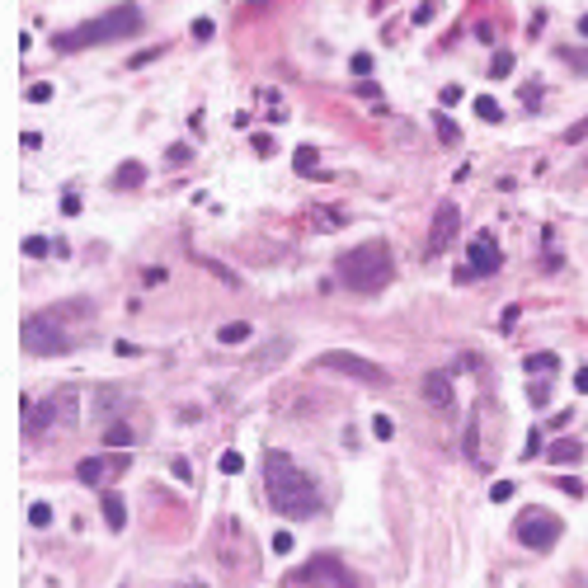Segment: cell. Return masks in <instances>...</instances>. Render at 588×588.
<instances>
[{
	"mask_svg": "<svg viewBox=\"0 0 588 588\" xmlns=\"http://www.w3.org/2000/svg\"><path fill=\"white\" fill-rule=\"evenodd\" d=\"M588 136V118L584 123H574V128H569V132H565V141H569V146H579V141H584Z\"/></svg>",
	"mask_w": 588,
	"mask_h": 588,
	"instance_id": "d6a6232c",
	"label": "cell"
},
{
	"mask_svg": "<svg viewBox=\"0 0 588 588\" xmlns=\"http://www.w3.org/2000/svg\"><path fill=\"white\" fill-rule=\"evenodd\" d=\"M556 485H560L569 499H584V480H579V476H565V480H556Z\"/></svg>",
	"mask_w": 588,
	"mask_h": 588,
	"instance_id": "83f0119b",
	"label": "cell"
},
{
	"mask_svg": "<svg viewBox=\"0 0 588 588\" xmlns=\"http://www.w3.org/2000/svg\"><path fill=\"white\" fill-rule=\"evenodd\" d=\"M273 551L287 556V551H292V532H273Z\"/></svg>",
	"mask_w": 588,
	"mask_h": 588,
	"instance_id": "e575fe53",
	"label": "cell"
},
{
	"mask_svg": "<svg viewBox=\"0 0 588 588\" xmlns=\"http://www.w3.org/2000/svg\"><path fill=\"white\" fill-rule=\"evenodd\" d=\"M245 339H250V325H245V321H226L221 330H216V344H226V348L245 344Z\"/></svg>",
	"mask_w": 588,
	"mask_h": 588,
	"instance_id": "5bb4252c",
	"label": "cell"
},
{
	"mask_svg": "<svg viewBox=\"0 0 588 588\" xmlns=\"http://www.w3.org/2000/svg\"><path fill=\"white\" fill-rule=\"evenodd\" d=\"M560 57L579 71V76H588V52H584V48H579V52H574V48H560Z\"/></svg>",
	"mask_w": 588,
	"mask_h": 588,
	"instance_id": "cb8c5ba5",
	"label": "cell"
},
{
	"mask_svg": "<svg viewBox=\"0 0 588 588\" xmlns=\"http://www.w3.org/2000/svg\"><path fill=\"white\" fill-rule=\"evenodd\" d=\"M287 348H292V344H287V339H278V344H268L264 353H259V358H254V363H250V367H264V363H278V358H283V353H287Z\"/></svg>",
	"mask_w": 588,
	"mask_h": 588,
	"instance_id": "ffe728a7",
	"label": "cell"
},
{
	"mask_svg": "<svg viewBox=\"0 0 588 588\" xmlns=\"http://www.w3.org/2000/svg\"><path fill=\"white\" fill-rule=\"evenodd\" d=\"M508 71H513V52H494V61H489V71H485V76H494V81H504Z\"/></svg>",
	"mask_w": 588,
	"mask_h": 588,
	"instance_id": "44dd1931",
	"label": "cell"
},
{
	"mask_svg": "<svg viewBox=\"0 0 588 588\" xmlns=\"http://www.w3.org/2000/svg\"><path fill=\"white\" fill-rule=\"evenodd\" d=\"M541 443H546V433H541V428H532V433H527V447H523V456L532 461V456L541 452Z\"/></svg>",
	"mask_w": 588,
	"mask_h": 588,
	"instance_id": "f1b7e54d",
	"label": "cell"
},
{
	"mask_svg": "<svg viewBox=\"0 0 588 588\" xmlns=\"http://www.w3.org/2000/svg\"><path fill=\"white\" fill-rule=\"evenodd\" d=\"M28 523H33V527H48V523H52V508H48V504H33V508H28Z\"/></svg>",
	"mask_w": 588,
	"mask_h": 588,
	"instance_id": "4316f807",
	"label": "cell"
},
{
	"mask_svg": "<svg viewBox=\"0 0 588 588\" xmlns=\"http://www.w3.org/2000/svg\"><path fill=\"white\" fill-rule=\"evenodd\" d=\"M433 128H438V136H443L447 146H456V141H461V128H456L447 113H433Z\"/></svg>",
	"mask_w": 588,
	"mask_h": 588,
	"instance_id": "2e32d148",
	"label": "cell"
},
{
	"mask_svg": "<svg viewBox=\"0 0 588 588\" xmlns=\"http://www.w3.org/2000/svg\"><path fill=\"white\" fill-rule=\"evenodd\" d=\"M128 461H132L128 452H118V456H85L81 466H76V476H81V485H99L104 476H113V471H128Z\"/></svg>",
	"mask_w": 588,
	"mask_h": 588,
	"instance_id": "30bf717a",
	"label": "cell"
},
{
	"mask_svg": "<svg viewBox=\"0 0 588 588\" xmlns=\"http://www.w3.org/2000/svg\"><path fill=\"white\" fill-rule=\"evenodd\" d=\"M250 146H254V151H259V156H273V146H278V141H273V136H254V141H250Z\"/></svg>",
	"mask_w": 588,
	"mask_h": 588,
	"instance_id": "d590c367",
	"label": "cell"
},
{
	"mask_svg": "<svg viewBox=\"0 0 588 588\" xmlns=\"http://www.w3.org/2000/svg\"><path fill=\"white\" fill-rule=\"evenodd\" d=\"M99 508H104V523L113 527V532H123V523H128V508H123V499L118 494H104L99 499Z\"/></svg>",
	"mask_w": 588,
	"mask_h": 588,
	"instance_id": "4fadbf2b",
	"label": "cell"
},
{
	"mask_svg": "<svg viewBox=\"0 0 588 588\" xmlns=\"http://www.w3.org/2000/svg\"><path fill=\"white\" fill-rule=\"evenodd\" d=\"M193 38L207 43V38H212V19H193Z\"/></svg>",
	"mask_w": 588,
	"mask_h": 588,
	"instance_id": "836d02e7",
	"label": "cell"
},
{
	"mask_svg": "<svg viewBox=\"0 0 588 588\" xmlns=\"http://www.w3.org/2000/svg\"><path fill=\"white\" fill-rule=\"evenodd\" d=\"M353 71H358V76H367V71H372V57L358 52V57H353Z\"/></svg>",
	"mask_w": 588,
	"mask_h": 588,
	"instance_id": "f35d334b",
	"label": "cell"
},
{
	"mask_svg": "<svg viewBox=\"0 0 588 588\" xmlns=\"http://www.w3.org/2000/svg\"><path fill=\"white\" fill-rule=\"evenodd\" d=\"M551 401V381H532V405H546Z\"/></svg>",
	"mask_w": 588,
	"mask_h": 588,
	"instance_id": "1f68e13d",
	"label": "cell"
},
{
	"mask_svg": "<svg viewBox=\"0 0 588 588\" xmlns=\"http://www.w3.org/2000/svg\"><path fill=\"white\" fill-rule=\"evenodd\" d=\"M113 179H118V188H136L141 179H146V165H141V161H123Z\"/></svg>",
	"mask_w": 588,
	"mask_h": 588,
	"instance_id": "9a60e30c",
	"label": "cell"
},
{
	"mask_svg": "<svg viewBox=\"0 0 588 588\" xmlns=\"http://www.w3.org/2000/svg\"><path fill=\"white\" fill-rule=\"evenodd\" d=\"M556 363H560L556 353H532V358H527V372H551Z\"/></svg>",
	"mask_w": 588,
	"mask_h": 588,
	"instance_id": "603a6c76",
	"label": "cell"
},
{
	"mask_svg": "<svg viewBox=\"0 0 588 588\" xmlns=\"http://www.w3.org/2000/svg\"><path fill=\"white\" fill-rule=\"evenodd\" d=\"M574 386H579V391L588 396V367H579V372H574Z\"/></svg>",
	"mask_w": 588,
	"mask_h": 588,
	"instance_id": "ab89813d",
	"label": "cell"
},
{
	"mask_svg": "<svg viewBox=\"0 0 588 588\" xmlns=\"http://www.w3.org/2000/svg\"><path fill=\"white\" fill-rule=\"evenodd\" d=\"M456 231H461V207L456 203H438V212L428 221V236H424V259H438L456 241Z\"/></svg>",
	"mask_w": 588,
	"mask_h": 588,
	"instance_id": "52a82bcc",
	"label": "cell"
},
{
	"mask_svg": "<svg viewBox=\"0 0 588 588\" xmlns=\"http://www.w3.org/2000/svg\"><path fill=\"white\" fill-rule=\"evenodd\" d=\"M141 28V10L136 5H113L108 14L81 24L76 33H61L57 38V52H81V48H99V43H113V38H128Z\"/></svg>",
	"mask_w": 588,
	"mask_h": 588,
	"instance_id": "3957f363",
	"label": "cell"
},
{
	"mask_svg": "<svg viewBox=\"0 0 588 588\" xmlns=\"http://www.w3.org/2000/svg\"><path fill=\"white\" fill-rule=\"evenodd\" d=\"M198 264H203V268H212L216 278H226V283H231V287H236V273H226V268L216 264V259H198Z\"/></svg>",
	"mask_w": 588,
	"mask_h": 588,
	"instance_id": "8d00e7d4",
	"label": "cell"
},
{
	"mask_svg": "<svg viewBox=\"0 0 588 588\" xmlns=\"http://www.w3.org/2000/svg\"><path fill=\"white\" fill-rule=\"evenodd\" d=\"M579 33H584V38H588V14H584V19H579Z\"/></svg>",
	"mask_w": 588,
	"mask_h": 588,
	"instance_id": "60d3db41",
	"label": "cell"
},
{
	"mask_svg": "<svg viewBox=\"0 0 588 588\" xmlns=\"http://www.w3.org/2000/svg\"><path fill=\"white\" fill-rule=\"evenodd\" d=\"M339 278H344L348 292H363V296L381 292V287L396 278L391 245H386V241H363V245H353L348 254H339Z\"/></svg>",
	"mask_w": 588,
	"mask_h": 588,
	"instance_id": "7a4b0ae2",
	"label": "cell"
},
{
	"mask_svg": "<svg viewBox=\"0 0 588 588\" xmlns=\"http://www.w3.org/2000/svg\"><path fill=\"white\" fill-rule=\"evenodd\" d=\"M264 494L273 504V513H283V518H311L321 508L316 480L287 452H273V447L264 452Z\"/></svg>",
	"mask_w": 588,
	"mask_h": 588,
	"instance_id": "6da1fadb",
	"label": "cell"
},
{
	"mask_svg": "<svg viewBox=\"0 0 588 588\" xmlns=\"http://www.w3.org/2000/svg\"><path fill=\"white\" fill-rule=\"evenodd\" d=\"M104 443H108V447H132V428H128V424H113L104 433Z\"/></svg>",
	"mask_w": 588,
	"mask_h": 588,
	"instance_id": "ac0fdd59",
	"label": "cell"
},
{
	"mask_svg": "<svg viewBox=\"0 0 588 588\" xmlns=\"http://www.w3.org/2000/svg\"><path fill=\"white\" fill-rule=\"evenodd\" d=\"M216 466H221L226 476H241V471H245V456H241V452H221V461H216Z\"/></svg>",
	"mask_w": 588,
	"mask_h": 588,
	"instance_id": "d4e9b609",
	"label": "cell"
},
{
	"mask_svg": "<svg viewBox=\"0 0 588 588\" xmlns=\"http://www.w3.org/2000/svg\"><path fill=\"white\" fill-rule=\"evenodd\" d=\"M71 348V334L61 330V325L52 321V316H28L24 321V353H33V358H57V353H66Z\"/></svg>",
	"mask_w": 588,
	"mask_h": 588,
	"instance_id": "8992f818",
	"label": "cell"
},
{
	"mask_svg": "<svg viewBox=\"0 0 588 588\" xmlns=\"http://www.w3.org/2000/svg\"><path fill=\"white\" fill-rule=\"evenodd\" d=\"M292 165H296V174H311V170H316V146H296Z\"/></svg>",
	"mask_w": 588,
	"mask_h": 588,
	"instance_id": "d6986e66",
	"label": "cell"
},
{
	"mask_svg": "<svg viewBox=\"0 0 588 588\" xmlns=\"http://www.w3.org/2000/svg\"><path fill=\"white\" fill-rule=\"evenodd\" d=\"M513 536H518L523 546H532V551H551V546L560 541V518H556L551 508H523V513L513 518Z\"/></svg>",
	"mask_w": 588,
	"mask_h": 588,
	"instance_id": "277c9868",
	"label": "cell"
},
{
	"mask_svg": "<svg viewBox=\"0 0 588 588\" xmlns=\"http://www.w3.org/2000/svg\"><path fill=\"white\" fill-rule=\"evenodd\" d=\"M513 489H518L513 480H499V485H489V499H494V504H508V499H513Z\"/></svg>",
	"mask_w": 588,
	"mask_h": 588,
	"instance_id": "484cf974",
	"label": "cell"
},
{
	"mask_svg": "<svg viewBox=\"0 0 588 588\" xmlns=\"http://www.w3.org/2000/svg\"><path fill=\"white\" fill-rule=\"evenodd\" d=\"M321 367L325 372H344L353 381H363V386H391V372L372 363V358H363V353H344V348H330L321 353Z\"/></svg>",
	"mask_w": 588,
	"mask_h": 588,
	"instance_id": "5b68a950",
	"label": "cell"
},
{
	"mask_svg": "<svg viewBox=\"0 0 588 588\" xmlns=\"http://www.w3.org/2000/svg\"><path fill=\"white\" fill-rule=\"evenodd\" d=\"M301 579L311 588H353V579H348V569L339 560H330V556H321V560H311L306 569H301Z\"/></svg>",
	"mask_w": 588,
	"mask_h": 588,
	"instance_id": "9c48e42d",
	"label": "cell"
},
{
	"mask_svg": "<svg viewBox=\"0 0 588 588\" xmlns=\"http://www.w3.org/2000/svg\"><path fill=\"white\" fill-rule=\"evenodd\" d=\"M372 433H376V438H381V443H386V438H391V433H396V424H391V419H386V414H376V419H372Z\"/></svg>",
	"mask_w": 588,
	"mask_h": 588,
	"instance_id": "4dcf8cb0",
	"label": "cell"
},
{
	"mask_svg": "<svg viewBox=\"0 0 588 588\" xmlns=\"http://www.w3.org/2000/svg\"><path fill=\"white\" fill-rule=\"evenodd\" d=\"M546 456H551L556 466H579V461H584V447H579L574 438H560V443L546 447Z\"/></svg>",
	"mask_w": 588,
	"mask_h": 588,
	"instance_id": "7c38bea8",
	"label": "cell"
},
{
	"mask_svg": "<svg viewBox=\"0 0 588 588\" xmlns=\"http://www.w3.org/2000/svg\"><path fill=\"white\" fill-rule=\"evenodd\" d=\"M476 113H480L485 123H499V118H504V108L494 104V99H489V94H480V99H476Z\"/></svg>",
	"mask_w": 588,
	"mask_h": 588,
	"instance_id": "7402d4cb",
	"label": "cell"
},
{
	"mask_svg": "<svg viewBox=\"0 0 588 588\" xmlns=\"http://www.w3.org/2000/svg\"><path fill=\"white\" fill-rule=\"evenodd\" d=\"M24 254L43 259V254H48V241H43V236H28V241H24Z\"/></svg>",
	"mask_w": 588,
	"mask_h": 588,
	"instance_id": "f546056e",
	"label": "cell"
},
{
	"mask_svg": "<svg viewBox=\"0 0 588 588\" xmlns=\"http://www.w3.org/2000/svg\"><path fill=\"white\" fill-rule=\"evenodd\" d=\"M419 391H424V401L438 405V409H452V405H456V391H452V376H447V372H424Z\"/></svg>",
	"mask_w": 588,
	"mask_h": 588,
	"instance_id": "8fae6325",
	"label": "cell"
},
{
	"mask_svg": "<svg viewBox=\"0 0 588 588\" xmlns=\"http://www.w3.org/2000/svg\"><path fill=\"white\" fill-rule=\"evenodd\" d=\"M184 588H203V584H184Z\"/></svg>",
	"mask_w": 588,
	"mask_h": 588,
	"instance_id": "b9f144b4",
	"label": "cell"
},
{
	"mask_svg": "<svg viewBox=\"0 0 588 588\" xmlns=\"http://www.w3.org/2000/svg\"><path fill=\"white\" fill-rule=\"evenodd\" d=\"M433 14H438V5H433V0H428V5H419V10H414V24H428V19H433Z\"/></svg>",
	"mask_w": 588,
	"mask_h": 588,
	"instance_id": "74e56055",
	"label": "cell"
},
{
	"mask_svg": "<svg viewBox=\"0 0 588 588\" xmlns=\"http://www.w3.org/2000/svg\"><path fill=\"white\" fill-rule=\"evenodd\" d=\"M466 259H471V278H489V273H499V264H504V250H499V241L489 236V231H480L476 241H471V250H466Z\"/></svg>",
	"mask_w": 588,
	"mask_h": 588,
	"instance_id": "ba28073f",
	"label": "cell"
},
{
	"mask_svg": "<svg viewBox=\"0 0 588 588\" xmlns=\"http://www.w3.org/2000/svg\"><path fill=\"white\" fill-rule=\"evenodd\" d=\"M52 94H57L52 81H38V85H28V90H24V99H28V104H52Z\"/></svg>",
	"mask_w": 588,
	"mask_h": 588,
	"instance_id": "e0dca14e",
	"label": "cell"
}]
</instances>
